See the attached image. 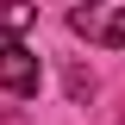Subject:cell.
Listing matches in <instances>:
<instances>
[{
  "label": "cell",
  "instance_id": "6da1fadb",
  "mask_svg": "<svg viewBox=\"0 0 125 125\" xmlns=\"http://www.w3.org/2000/svg\"><path fill=\"white\" fill-rule=\"evenodd\" d=\"M31 19H38L31 0H0V88L13 94V100H31L38 81H44V69H38V56L25 44Z\"/></svg>",
  "mask_w": 125,
  "mask_h": 125
},
{
  "label": "cell",
  "instance_id": "7a4b0ae2",
  "mask_svg": "<svg viewBox=\"0 0 125 125\" xmlns=\"http://www.w3.org/2000/svg\"><path fill=\"white\" fill-rule=\"evenodd\" d=\"M69 31L88 38V44L119 50V44H125V0H81L75 13H69Z\"/></svg>",
  "mask_w": 125,
  "mask_h": 125
}]
</instances>
